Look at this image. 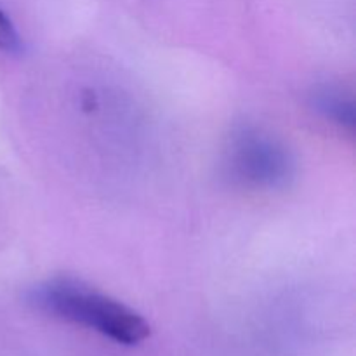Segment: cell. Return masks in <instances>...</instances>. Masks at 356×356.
<instances>
[{
  "instance_id": "1",
  "label": "cell",
  "mask_w": 356,
  "mask_h": 356,
  "mask_svg": "<svg viewBox=\"0 0 356 356\" xmlns=\"http://www.w3.org/2000/svg\"><path fill=\"white\" fill-rule=\"evenodd\" d=\"M28 302L38 312L89 327L125 346H134L149 336L148 322L139 313L76 278L42 282L30 289Z\"/></svg>"
},
{
  "instance_id": "4",
  "label": "cell",
  "mask_w": 356,
  "mask_h": 356,
  "mask_svg": "<svg viewBox=\"0 0 356 356\" xmlns=\"http://www.w3.org/2000/svg\"><path fill=\"white\" fill-rule=\"evenodd\" d=\"M0 49L10 52V54H17L23 49L19 33H17L13 21L9 19V16L2 9H0Z\"/></svg>"
},
{
  "instance_id": "5",
  "label": "cell",
  "mask_w": 356,
  "mask_h": 356,
  "mask_svg": "<svg viewBox=\"0 0 356 356\" xmlns=\"http://www.w3.org/2000/svg\"><path fill=\"white\" fill-rule=\"evenodd\" d=\"M82 106H83V110H86V111L94 110V108L97 106L96 94L90 92V90H86V94H83V99H82Z\"/></svg>"
},
{
  "instance_id": "3",
  "label": "cell",
  "mask_w": 356,
  "mask_h": 356,
  "mask_svg": "<svg viewBox=\"0 0 356 356\" xmlns=\"http://www.w3.org/2000/svg\"><path fill=\"white\" fill-rule=\"evenodd\" d=\"M313 106L325 118L341 127L353 131L356 125V108L353 97L332 86H323L313 92Z\"/></svg>"
},
{
  "instance_id": "2",
  "label": "cell",
  "mask_w": 356,
  "mask_h": 356,
  "mask_svg": "<svg viewBox=\"0 0 356 356\" xmlns=\"http://www.w3.org/2000/svg\"><path fill=\"white\" fill-rule=\"evenodd\" d=\"M226 167L233 181L259 190L285 186L294 174L287 148L270 134L250 127L240 129L232 138Z\"/></svg>"
}]
</instances>
